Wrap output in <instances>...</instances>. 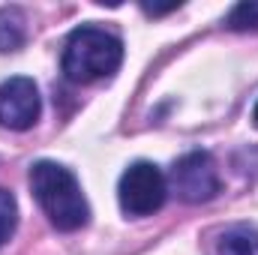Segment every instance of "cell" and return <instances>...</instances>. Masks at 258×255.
Listing matches in <instances>:
<instances>
[{
  "label": "cell",
  "instance_id": "6da1fadb",
  "mask_svg": "<svg viewBox=\"0 0 258 255\" xmlns=\"http://www.w3.org/2000/svg\"><path fill=\"white\" fill-rule=\"evenodd\" d=\"M123 63V42L93 24H81L69 33L63 48V75L72 84H93L114 75Z\"/></svg>",
  "mask_w": 258,
  "mask_h": 255
},
{
  "label": "cell",
  "instance_id": "7a4b0ae2",
  "mask_svg": "<svg viewBox=\"0 0 258 255\" xmlns=\"http://www.w3.org/2000/svg\"><path fill=\"white\" fill-rule=\"evenodd\" d=\"M30 189L36 195L39 207L45 210L48 222L57 231H75L81 225H87V201L81 195V186L75 180V174L57 165V162H36L30 168Z\"/></svg>",
  "mask_w": 258,
  "mask_h": 255
},
{
  "label": "cell",
  "instance_id": "3957f363",
  "mask_svg": "<svg viewBox=\"0 0 258 255\" xmlns=\"http://www.w3.org/2000/svg\"><path fill=\"white\" fill-rule=\"evenodd\" d=\"M168 195V180L153 162H132L120 174L117 183V201L126 216H150L165 204Z\"/></svg>",
  "mask_w": 258,
  "mask_h": 255
},
{
  "label": "cell",
  "instance_id": "277c9868",
  "mask_svg": "<svg viewBox=\"0 0 258 255\" xmlns=\"http://www.w3.org/2000/svg\"><path fill=\"white\" fill-rule=\"evenodd\" d=\"M219 186L222 183H219V174H216V162L207 150L183 153L171 168V189L186 204H201V201L216 198Z\"/></svg>",
  "mask_w": 258,
  "mask_h": 255
},
{
  "label": "cell",
  "instance_id": "5b68a950",
  "mask_svg": "<svg viewBox=\"0 0 258 255\" xmlns=\"http://www.w3.org/2000/svg\"><path fill=\"white\" fill-rule=\"evenodd\" d=\"M39 90L33 84V78L15 75L9 81L0 84V126L6 129H30L39 120Z\"/></svg>",
  "mask_w": 258,
  "mask_h": 255
},
{
  "label": "cell",
  "instance_id": "8992f818",
  "mask_svg": "<svg viewBox=\"0 0 258 255\" xmlns=\"http://www.w3.org/2000/svg\"><path fill=\"white\" fill-rule=\"evenodd\" d=\"M219 255H258V228L252 225H234L219 234L216 243Z\"/></svg>",
  "mask_w": 258,
  "mask_h": 255
},
{
  "label": "cell",
  "instance_id": "52a82bcc",
  "mask_svg": "<svg viewBox=\"0 0 258 255\" xmlns=\"http://www.w3.org/2000/svg\"><path fill=\"white\" fill-rule=\"evenodd\" d=\"M24 15L18 6H3L0 9V51H18L24 45Z\"/></svg>",
  "mask_w": 258,
  "mask_h": 255
},
{
  "label": "cell",
  "instance_id": "ba28073f",
  "mask_svg": "<svg viewBox=\"0 0 258 255\" xmlns=\"http://www.w3.org/2000/svg\"><path fill=\"white\" fill-rule=\"evenodd\" d=\"M225 27H228V30H237V33L258 30V0H243V3H237V6L228 12Z\"/></svg>",
  "mask_w": 258,
  "mask_h": 255
},
{
  "label": "cell",
  "instance_id": "9c48e42d",
  "mask_svg": "<svg viewBox=\"0 0 258 255\" xmlns=\"http://www.w3.org/2000/svg\"><path fill=\"white\" fill-rule=\"evenodd\" d=\"M15 222H18V204L12 198V192L0 189V246L9 240V234L15 231Z\"/></svg>",
  "mask_w": 258,
  "mask_h": 255
},
{
  "label": "cell",
  "instance_id": "30bf717a",
  "mask_svg": "<svg viewBox=\"0 0 258 255\" xmlns=\"http://www.w3.org/2000/svg\"><path fill=\"white\" fill-rule=\"evenodd\" d=\"M180 3H168V6H150V3H141V9L144 12H150V15H162V12H171V9H177Z\"/></svg>",
  "mask_w": 258,
  "mask_h": 255
},
{
  "label": "cell",
  "instance_id": "8fae6325",
  "mask_svg": "<svg viewBox=\"0 0 258 255\" xmlns=\"http://www.w3.org/2000/svg\"><path fill=\"white\" fill-rule=\"evenodd\" d=\"M252 120H255V126H258V102H255V108H252Z\"/></svg>",
  "mask_w": 258,
  "mask_h": 255
}]
</instances>
